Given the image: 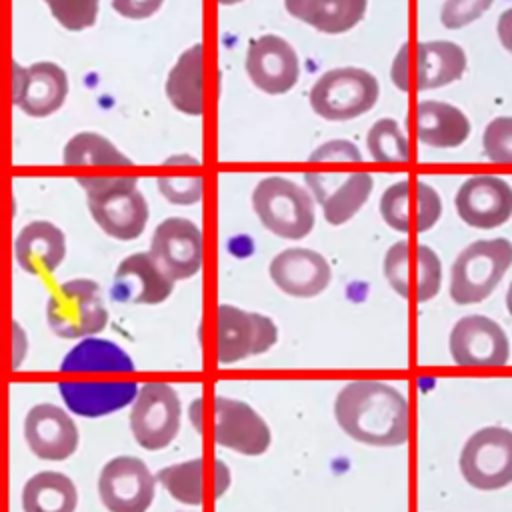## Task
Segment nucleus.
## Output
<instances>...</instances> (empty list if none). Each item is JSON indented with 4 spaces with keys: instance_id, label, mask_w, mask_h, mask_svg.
Segmentation results:
<instances>
[{
    "instance_id": "nucleus-1",
    "label": "nucleus",
    "mask_w": 512,
    "mask_h": 512,
    "mask_svg": "<svg viewBox=\"0 0 512 512\" xmlns=\"http://www.w3.org/2000/svg\"><path fill=\"white\" fill-rule=\"evenodd\" d=\"M334 416L344 434L368 446L394 448L410 440V404L398 388L380 380L344 384Z\"/></svg>"
},
{
    "instance_id": "nucleus-2",
    "label": "nucleus",
    "mask_w": 512,
    "mask_h": 512,
    "mask_svg": "<svg viewBox=\"0 0 512 512\" xmlns=\"http://www.w3.org/2000/svg\"><path fill=\"white\" fill-rule=\"evenodd\" d=\"M188 416L198 434H210L218 446L232 452L260 456L270 448V426L242 400L228 396H212L206 400L200 396L192 400Z\"/></svg>"
},
{
    "instance_id": "nucleus-3",
    "label": "nucleus",
    "mask_w": 512,
    "mask_h": 512,
    "mask_svg": "<svg viewBox=\"0 0 512 512\" xmlns=\"http://www.w3.org/2000/svg\"><path fill=\"white\" fill-rule=\"evenodd\" d=\"M92 220L108 236L128 242L136 240L148 224V202L138 190L134 176H80Z\"/></svg>"
},
{
    "instance_id": "nucleus-4",
    "label": "nucleus",
    "mask_w": 512,
    "mask_h": 512,
    "mask_svg": "<svg viewBox=\"0 0 512 512\" xmlns=\"http://www.w3.org/2000/svg\"><path fill=\"white\" fill-rule=\"evenodd\" d=\"M464 70L466 54L456 42L408 40L392 60L390 78L402 92H422L456 82Z\"/></svg>"
},
{
    "instance_id": "nucleus-5",
    "label": "nucleus",
    "mask_w": 512,
    "mask_h": 512,
    "mask_svg": "<svg viewBox=\"0 0 512 512\" xmlns=\"http://www.w3.org/2000/svg\"><path fill=\"white\" fill-rule=\"evenodd\" d=\"M512 266V242L508 238L474 240L450 266V298L460 304L486 300Z\"/></svg>"
},
{
    "instance_id": "nucleus-6",
    "label": "nucleus",
    "mask_w": 512,
    "mask_h": 512,
    "mask_svg": "<svg viewBox=\"0 0 512 512\" xmlns=\"http://www.w3.org/2000/svg\"><path fill=\"white\" fill-rule=\"evenodd\" d=\"M252 208L266 230L286 240L308 236L316 224L312 196L296 182L278 174L266 176L256 184Z\"/></svg>"
},
{
    "instance_id": "nucleus-7",
    "label": "nucleus",
    "mask_w": 512,
    "mask_h": 512,
    "mask_svg": "<svg viewBox=\"0 0 512 512\" xmlns=\"http://www.w3.org/2000/svg\"><path fill=\"white\" fill-rule=\"evenodd\" d=\"M46 322L58 338L66 340L100 334L108 324L100 284L90 278L62 282L46 300Z\"/></svg>"
},
{
    "instance_id": "nucleus-8",
    "label": "nucleus",
    "mask_w": 512,
    "mask_h": 512,
    "mask_svg": "<svg viewBox=\"0 0 512 512\" xmlns=\"http://www.w3.org/2000/svg\"><path fill=\"white\" fill-rule=\"evenodd\" d=\"M378 80L362 68L344 66L324 72L310 88L312 112L326 120H352L378 102Z\"/></svg>"
},
{
    "instance_id": "nucleus-9",
    "label": "nucleus",
    "mask_w": 512,
    "mask_h": 512,
    "mask_svg": "<svg viewBox=\"0 0 512 512\" xmlns=\"http://www.w3.org/2000/svg\"><path fill=\"white\" fill-rule=\"evenodd\" d=\"M130 432L136 444L148 452L164 450L180 432L182 404L180 396L168 382H146L130 410Z\"/></svg>"
},
{
    "instance_id": "nucleus-10",
    "label": "nucleus",
    "mask_w": 512,
    "mask_h": 512,
    "mask_svg": "<svg viewBox=\"0 0 512 512\" xmlns=\"http://www.w3.org/2000/svg\"><path fill=\"white\" fill-rule=\"evenodd\" d=\"M458 468L476 490H500L512 484V430L484 426L472 432L460 450Z\"/></svg>"
},
{
    "instance_id": "nucleus-11",
    "label": "nucleus",
    "mask_w": 512,
    "mask_h": 512,
    "mask_svg": "<svg viewBox=\"0 0 512 512\" xmlns=\"http://www.w3.org/2000/svg\"><path fill=\"white\" fill-rule=\"evenodd\" d=\"M384 276L390 288L408 302L432 300L442 284V264L438 254L420 242L400 240L386 250Z\"/></svg>"
},
{
    "instance_id": "nucleus-12",
    "label": "nucleus",
    "mask_w": 512,
    "mask_h": 512,
    "mask_svg": "<svg viewBox=\"0 0 512 512\" xmlns=\"http://www.w3.org/2000/svg\"><path fill=\"white\" fill-rule=\"evenodd\" d=\"M278 340V328L272 318L220 304L214 318V348L220 364H234L248 356L268 352Z\"/></svg>"
},
{
    "instance_id": "nucleus-13",
    "label": "nucleus",
    "mask_w": 512,
    "mask_h": 512,
    "mask_svg": "<svg viewBox=\"0 0 512 512\" xmlns=\"http://www.w3.org/2000/svg\"><path fill=\"white\" fill-rule=\"evenodd\" d=\"M156 476L136 456L108 460L98 476V496L108 512H148L156 496Z\"/></svg>"
},
{
    "instance_id": "nucleus-14",
    "label": "nucleus",
    "mask_w": 512,
    "mask_h": 512,
    "mask_svg": "<svg viewBox=\"0 0 512 512\" xmlns=\"http://www.w3.org/2000/svg\"><path fill=\"white\" fill-rule=\"evenodd\" d=\"M154 476L176 502L186 506L216 502L226 494L232 482L230 468L220 458L204 456L164 466Z\"/></svg>"
},
{
    "instance_id": "nucleus-15",
    "label": "nucleus",
    "mask_w": 512,
    "mask_h": 512,
    "mask_svg": "<svg viewBox=\"0 0 512 512\" xmlns=\"http://www.w3.org/2000/svg\"><path fill=\"white\" fill-rule=\"evenodd\" d=\"M148 254L174 282L192 278L204 262L202 230L188 218H166L156 226Z\"/></svg>"
},
{
    "instance_id": "nucleus-16",
    "label": "nucleus",
    "mask_w": 512,
    "mask_h": 512,
    "mask_svg": "<svg viewBox=\"0 0 512 512\" xmlns=\"http://www.w3.org/2000/svg\"><path fill=\"white\" fill-rule=\"evenodd\" d=\"M380 214L392 230L422 234L440 220L442 200L426 182L400 180L384 190L380 198Z\"/></svg>"
},
{
    "instance_id": "nucleus-17",
    "label": "nucleus",
    "mask_w": 512,
    "mask_h": 512,
    "mask_svg": "<svg viewBox=\"0 0 512 512\" xmlns=\"http://www.w3.org/2000/svg\"><path fill=\"white\" fill-rule=\"evenodd\" d=\"M448 346L458 366H504L510 358V342L504 328L484 314H468L456 320Z\"/></svg>"
},
{
    "instance_id": "nucleus-18",
    "label": "nucleus",
    "mask_w": 512,
    "mask_h": 512,
    "mask_svg": "<svg viewBox=\"0 0 512 512\" xmlns=\"http://www.w3.org/2000/svg\"><path fill=\"white\" fill-rule=\"evenodd\" d=\"M24 440L36 458L62 462L78 450L80 432L64 408L40 402L24 416Z\"/></svg>"
},
{
    "instance_id": "nucleus-19",
    "label": "nucleus",
    "mask_w": 512,
    "mask_h": 512,
    "mask_svg": "<svg viewBox=\"0 0 512 512\" xmlns=\"http://www.w3.org/2000/svg\"><path fill=\"white\" fill-rule=\"evenodd\" d=\"M454 206L468 226L480 230L498 228L512 216V186L500 176H470L458 188Z\"/></svg>"
},
{
    "instance_id": "nucleus-20",
    "label": "nucleus",
    "mask_w": 512,
    "mask_h": 512,
    "mask_svg": "<svg viewBox=\"0 0 512 512\" xmlns=\"http://www.w3.org/2000/svg\"><path fill=\"white\" fill-rule=\"evenodd\" d=\"M244 66L252 84L272 96L288 92L300 76L296 50L276 34L254 38L248 44Z\"/></svg>"
},
{
    "instance_id": "nucleus-21",
    "label": "nucleus",
    "mask_w": 512,
    "mask_h": 512,
    "mask_svg": "<svg viewBox=\"0 0 512 512\" xmlns=\"http://www.w3.org/2000/svg\"><path fill=\"white\" fill-rule=\"evenodd\" d=\"M174 290V280L168 278L148 252H134L126 256L112 278L110 298L118 304H146L164 302Z\"/></svg>"
},
{
    "instance_id": "nucleus-22",
    "label": "nucleus",
    "mask_w": 512,
    "mask_h": 512,
    "mask_svg": "<svg viewBox=\"0 0 512 512\" xmlns=\"http://www.w3.org/2000/svg\"><path fill=\"white\" fill-rule=\"evenodd\" d=\"M304 180L322 206L324 220L332 226L348 222L370 198L374 180L368 172L316 174L306 172Z\"/></svg>"
},
{
    "instance_id": "nucleus-23",
    "label": "nucleus",
    "mask_w": 512,
    "mask_h": 512,
    "mask_svg": "<svg viewBox=\"0 0 512 512\" xmlns=\"http://www.w3.org/2000/svg\"><path fill=\"white\" fill-rule=\"evenodd\" d=\"M272 282L290 296L312 298L322 294L330 280L332 270L328 260L310 248H286L270 262Z\"/></svg>"
},
{
    "instance_id": "nucleus-24",
    "label": "nucleus",
    "mask_w": 512,
    "mask_h": 512,
    "mask_svg": "<svg viewBox=\"0 0 512 512\" xmlns=\"http://www.w3.org/2000/svg\"><path fill=\"white\" fill-rule=\"evenodd\" d=\"M138 382L116 380V382H58V394L66 408L82 418H102L116 410L126 408L138 394Z\"/></svg>"
},
{
    "instance_id": "nucleus-25",
    "label": "nucleus",
    "mask_w": 512,
    "mask_h": 512,
    "mask_svg": "<svg viewBox=\"0 0 512 512\" xmlns=\"http://www.w3.org/2000/svg\"><path fill=\"white\" fill-rule=\"evenodd\" d=\"M406 126L416 138L432 148H456L464 144L470 134V122L466 114L438 100L418 102L406 116Z\"/></svg>"
},
{
    "instance_id": "nucleus-26",
    "label": "nucleus",
    "mask_w": 512,
    "mask_h": 512,
    "mask_svg": "<svg viewBox=\"0 0 512 512\" xmlns=\"http://www.w3.org/2000/svg\"><path fill=\"white\" fill-rule=\"evenodd\" d=\"M14 258L28 274H52L66 258V236L54 222H28L14 240Z\"/></svg>"
},
{
    "instance_id": "nucleus-27",
    "label": "nucleus",
    "mask_w": 512,
    "mask_h": 512,
    "mask_svg": "<svg viewBox=\"0 0 512 512\" xmlns=\"http://www.w3.org/2000/svg\"><path fill=\"white\" fill-rule=\"evenodd\" d=\"M68 96V74L54 62H36L26 68L18 108L32 118L54 114Z\"/></svg>"
},
{
    "instance_id": "nucleus-28",
    "label": "nucleus",
    "mask_w": 512,
    "mask_h": 512,
    "mask_svg": "<svg viewBox=\"0 0 512 512\" xmlns=\"http://www.w3.org/2000/svg\"><path fill=\"white\" fill-rule=\"evenodd\" d=\"M170 104L188 116L204 114V46L194 44L184 50L166 78Z\"/></svg>"
},
{
    "instance_id": "nucleus-29",
    "label": "nucleus",
    "mask_w": 512,
    "mask_h": 512,
    "mask_svg": "<svg viewBox=\"0 0 512 512\" xmlns=\"http://www.w3.org/2000/svg\"><path fill=\"white\" fill-rule=\"evenodd\" d=\"M368 0H284L290 16L310 24L324 34L352 30L366 12Z\"/></svg>"
},
{
    "instance_id": "nucleus-30",
    "label": "nucleus",
    "mask_w": 512,
    "mask_h": 512,
    "mask_svg": "<svg viewBox=\"0 0 512 512\" xmlns=\"http://www.w3.org/2000/svg\"><path fill=\"white\" fill-rule=\"evenodd\" d=\"M60 372L126 374V372H134V360L116 342L88 336L78 340L66 352V356L60 362Z\"/></svg>"
},
{
    "instance_id": "nucleus-31",
    "label": "nucleus",
    "mask_w": 512,
    "mask_h": 512,
    "mask_svg": "<svg viewBox=\"0 0 512 512\" xmlns=\"http://www.w3.org/2000/svg\"><path fill=\"white\" fill-rule=\"evenodd\" d=\"M20 504L22 512H76L78 488L70 476L42 470L26 480Z\"/></svg>"
},
{
    "instance_id": "nucleus-32",
    "label": "nucleus",
    "mask_w": 512,
    "mask_h": 512,
    "mask_svg": "<svg viewBox=\"0 0 512 512\" xmlns=\"http://www.w3.org/2000/svg\"><path fill=\"white\" fill-rule=\"evenodd\" d=\"M158 192L172 204H196L204 192L200 162L192 156H170L164 160L156 180Z\"/></svg>"
},
{
    "instance_id": "nucleus-33",
    "label": "nucleus",
    "mask_w": 512,
    "mask_h": 512,
    "mask_svg": "<svg viewBox=\"0 0 512 512\" xmlns=\"http://www.w3.org/2000/svg\"><path fill=\"white\" fill-rule=\"evenodd\" d=\"M62 162L76 168H130L132 160L124 156L108 138L96 132L74 134L64 150Z\"/></svg>"
},
{
    "instance_id": "nucleus-34",
    "label": "nucleus",
    "mask_w": 512,
    "mask_h": 512,
    "mask_svg": "<svg viewBox=\"0 0 512 512\" xmlns=\"http://www.w3.org/2000/svg\"><path fill=\"white\" fill-rule=\"evenodd\" d=\"M368 152L376 162H406L410 160L408 138L392 118H382L372 124L368 138Z\"/></svg>"
},
{
    "instance_id": "nucleus-35",
    "label": "nucleus",
    "mask_w": 512,
    "mask_h": 512,
    "mask_svg": "<svg viewBox=\"0 0 512 512\" xmlns=\"http://www.w3.org/2000/svg\"><path fill=\"white\" fill-rule=\"evenodd\" d=\"M54 20L70 32H80L96 24L100 0H44Z\"/></svg>"
},
{
    "instance_id": "nucleus-36",
    "label": "nucleus",
    "mask_w": 512,
    "mask_h": 512,
    "mask_svg": "<svg viewBox=\"0 0 512 512\" xmlns=\"http://www.w3.org/2000/svg\"><path fill=\"white\" fill-rule=\"evenodd\" d=\"M30 342L18 320L0 318V372L18 370L26 360Z\"/></svg>"
},
{
    "instance_id": "nucleus-37",
    "label": "nucleus",
    "mask_w": 512,
    "mask_h": 512,
    "mask_svg": "<svg viewBox=\"0 0 512 512\" xmlns=\"http://www.w3.org/2000/svg\"><path fill=\"white\" fill-rule=\"evenodd\" d=\"M482 146L490 162L512 164V118L498 116L488 122L482 134Z\"/></svg>"
},
{
    "instance_id": "nucleus-38",
    "label": "nucleus",
    "mask_w": 512,
    "mask_h": 512,
    "mask_svg": "<svg viewBox=\"0 0 512 512\" xmlns=\"http://www.w3.org/2000/svg\"><path fill=\"white\" fill-rule=\"evenodd\" d=\"M494 0H446L440 10V22L450 28H462L474 20H478Z\"/></svg>"
},
{
    "instance_id": "nucleus-39",
    "label": "nucleus",
    "mask_w": 512,
    "mask_h": 512,
    "mask_svg": "<svg viewBox=\"0 0 512 512\" xmlns=\"http://www.w3.org/2000/svg\"><path fill=\"white\" fill-rule=\"evenodd\" d=\"M26 68L12 58L0 56V108L16 106L22 94Z\"/></svg>"
},
{
    "instance_id": "nucleus-40",
    "label": "nucleus",
    "mask_w": 512,
    "mask_h": 512,
    "mask_svg": "<svg viewBox=\"0 0 512 512\" xmlns=\"http://www.w3.org/2000/svg\"><path fill=\"white\" fill-rule=\"evenodd\" d=\"M308 160H332V162H340V160H346V162H360L362 160V154L360 150L350 142V140H330L326 144H322L320 148H316Z\"/></svg>"
},
{
    "instance_id": "nucleus-41",
    "label": "nucleus",
    "mask_w": 512,
    "mask_h": 512,
    "mask_svg": "<svg viewBox=\"0 0 512 512\" xmlns=\"http://www.w3.org/2000/svg\"><path fill=\"white\" fill-rule=\"evenodd\" d=\"M164 0H110L112 8L130 20H144L150 18L160 10Z\"/></svg>"
},
{
    "instance_id": "nucleus-42",
    "label": "nucleus",
    "mask_w": 512,
    "mask_h": 512,
    "mask_svg": "<svg viewBox=\"0 0 512 512\" xmlns=\"http://www.w3.org/2000/svg\"><path fill=\"white\" fill-rule=\"evenodd\" d=\"M496 32H498L500 44L512 54V8L504 10V12L498 16Z\"/></svg>"
},
{
    "instance_id": "nucleus-43",
    "label": "nucleus",
    "mask_w": 512,
    "mask_h": 512,
    "mask_svg": "<svg viewBox=\"0 0 512 512\" xmlns=\"http://www.w3.org/2000/svg\"><path fill=\"white\" fill-rule=\"evenodd\" d=\"M16 212V202L10 190L0 182V226H4Z\"/></svg>"
},
{
    "instance_id": "nucleus-44",
    "label": "nucleus",
    "mask_w": 512,
    "mask_h": 512,
    "mask_svg": "<svg viewBox=\"0 0 512 512\" xmlns=\"http://www.w3.org/2000/svg\"><path fill=\"white\" fill-rule=\"evenodd\" d=\"M506 308H508V312L512 314V282H510L508 292H506Z\"/></svg>"
},
{
    "instance_id": "nucleus-45",
    "label": "nucleus",
    "mask_w": 512,
    "mask_h": 512,
    "mask_svg": "<svg viewBox=\"0 0 512 512\" xmlns=\"http://www.w3.org/2000/svg\"><path fill=\"white\" fill-rule=\"evenodd\" d=\"M220 4H224V6H230V4H238V2H242V0H218Z\"/></svg>"
}]
</instances>
